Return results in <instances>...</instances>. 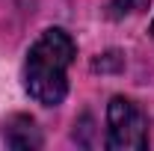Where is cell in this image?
<instances>
[{
    "label": "cell",
    "instance_id": "6da1fadb",
    "mask_svg": "<svg viewBox=\"0 0 154 151\" xmlns=\"http://www.w3.org/2000/svg\"><path fill=\"white\" fill-rule=\"evenodd\" d=\"M74 39L51 27L33 42L24 62V89L42 107H59L68 95V68L74 62Z\"/></svg>",
    "mask_w": 154,
    "mask_h": 151
},
{
    "label": "cell",
    "instance_id": "7a4b0ae2",
    "mask_svg": "<svg viewBox=\"0 0 154 151\" xmlns=\"http://www.w3.org/2000/svg\"><path fill=\"white\" fill-rule=\"evenodd\" d=\"M107 148L113 151L148 148V119L131 98H113L107 107Z\"/></svg>",
    "mask_w": 154,
    "mask_h": 151
},
{
    "label": "cell",
    "instance_id": "3957f363",
    "mask_svg": "<svg viewBox=\"0 0 154 151\" xmlns=\"http://www.w3.org/2000/svg\"><path fill=\"white\" fill-rule=\"evenodd\" d=\"M3 142L9 148H38L42 145V133H38L36 122L30 116H9L3 122Z\"/></svg>",
    "mask_w": 154,
    "mask_h": 151
},
{
    "label": "cell",
    "instance_id": "277c9868",
    "mask_svg": "<svg viewBox=\"0 0 154 151\" xmlns=\"http://www.w3.org/2000/svg\"><path fill=\"white\" fill-rule=\"evenodd\" d=\"M148 6V0H107V9L113 18H125V15H134V12H142Z\"/></svg>",
    "mask_w": 154,
    "mask_h": 151
},
{
    "label": "cell",
    "instance_id": "5b68a950",
    "mask_svg": "<svg viewBox=\"0 0 154 151\" xmlns=\"http://www.w3.org/2000/svg\"><path fill=\"white\" fill-rule=\"evenodd\" d=\"M151 30H154V24H151Z\"/></svg>",
    "mask_w": 154,
    "mask_h": 151
}]
</instances>
